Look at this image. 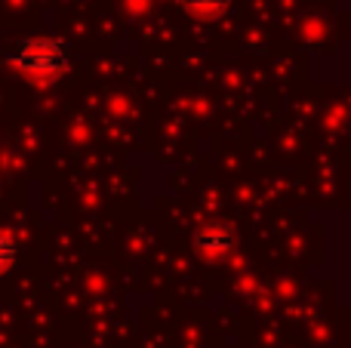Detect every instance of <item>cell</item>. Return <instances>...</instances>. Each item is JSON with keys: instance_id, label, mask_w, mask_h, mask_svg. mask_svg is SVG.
<instances>
[{"instance_id": "obj_2", "label": "cell", "mask_w": 351, "mask_h": 348, "mask_svg": "<svg viewBox=\"0 0 351 348\" xmlns=\"http://www.w3.org/2000/svg\"><path fill=\"white\" fill-rule=\"evenodd\" d=\"M194 247H197V253L204 259H222L231 253V247H234V234H231L228 225H206L197 232V238H194Z\"/></svg>"}, {"instance_id": "obj_1", "label": "cell", "mask_w": 351, "mask_h": 348, "mask_svg": "<svg viewBox=\"0 0 351 348\" xmlns=\"http://www.w3.org/2000/svg\"><path fill=\"white\" fill-rule=\"evenodd\" d=\"M6 65L16 74H22L25 80L37 86H49L56 80H62L71 68V53L62 40L56 37H34V40L19 43V49L6 59Z\"/></svg>"}, {"instance_id": "obj_3", "label": "cell", "mask_w": 351, "mask_h": 348, "mask_svg": "<svg viewBox=\"0 0 351 348\" xmlns=\"http://www.w3.org/2000/svg\"><path fill=\"white\" fill-rule=\"evenodd\" d=\"M182 6L194 18H219L222 12H228L231 0H182Z\"/></svg>"}, {"instance_id": "obj_4", "label": "cell", "mask_w": 351, "mask_h": 348, "mask_svg": "<svg viewBox=\"0 0 351 348\" xmlns=\"http://www.w3.org/2000/svg\"><path fill=\"white\" fill-rule=\"evenodd\" d=\"M16 262H19V244H16V238H12L6 228H0V277L10 275V271L16 269Z\"/></svg>"}]
</instances>
